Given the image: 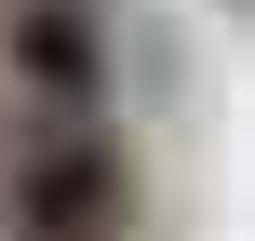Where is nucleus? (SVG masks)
<instances>
[{
	"label": "nucleus",
	"mask_w": 255,
	"mask_h": 241,
	"mask_svg": "<svg viewBox=\"0 0 255 241\" xmlns=\"http://www.w3.org/2000/svg\"><path fill=\"white\" fill-rule=\"evenodd\" d=\"M121 148L94 107H27L13 148H0V241H121Z\"/></svg>",
	"instance_id": "obj_1"
},
{
	"label": "nucleus",
	"mask_w": 255,
	"mask_h": 241,
	"mask_svg": "<svg viewBox=\"0 0 255 241\" xmlns=\"http://www.w3.org/2000/svg\"><path fill=\"white\" fill-rule=\"evenodd\" d=\"M0 67L27 107H108V13L94 0H0Z\"/></svg>",
	"instance_id": "obj_2"
}]
</instances>
